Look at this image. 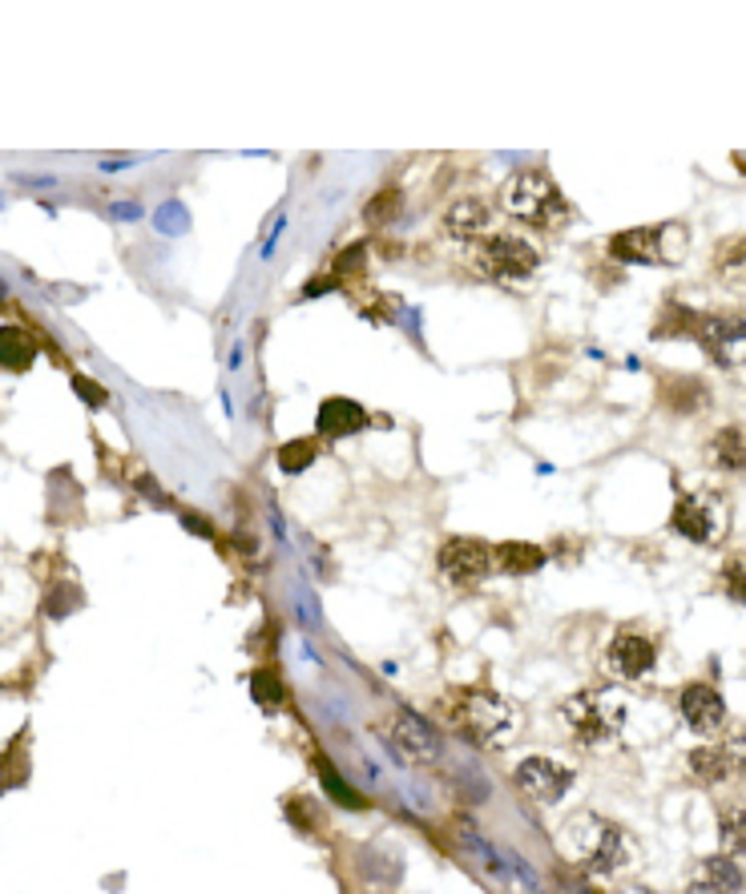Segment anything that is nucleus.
I'll list each match as a JSON object with an SVG mask.
<instances>
[{
  "instance_id": "obj_23",
  "label": "nucleus",
  "mask_w": 746,
  "mask_h": 894,
  "mask_svg": "<svg viewBox=\"0 0 746 894\" xmlns=\"http://www.w3.org/2000/svg\"><path fill=\"white\" fill-rule=\"evenodd\" d=\"M251 701L263 713H279L287 705V685H282V677L270 665H258L251 673Z\"/></svg>"
},
{
  "instance_id": "obj_6",
  "label": "nucleus",
  "mask_w": 746,
  "mask_h": 894,
  "mask_svg": "<svg viewBox=\"0 0 746 894\" xmlns=\"http://www.w3.org/2000/svg\"><path fill=\"white\" fill-rule=\"evenodd\" d=\"M472 266L489 282L501 287H520L541 270V251H537L529 238L508 234V230H493L489 238H480L472 246Z\"/></svg>"
},
{
  "instance_id": "obj_18",
  "label": "nucleus",
  "mask_w": 746,
  "mask_h": 894,
  "mask_svg": "<svg viewBox=\"0 0 746 894\" xmlns=\"http://www.w3.org/2000/svg\"><path fill=\"white\" fill-rule=\"evenodd\" d=\"M493 556L496 572H505V577H533V572H541L549 565V548L529 544V540H505V544L493 548Z\"/></svg>"
},
{
  "instance_id": "obj_16",
  "label": "nucleus",
  "mask_w": 746,
  "mask_h": 894,
  "mask_svg": "<svg viewBox=\"0 0 746 894\" xmlns=\"http://www.w3.org/2000/svg\"><path fill=\"white\" fill-rule=\"evenodd\" d=\"M360 427H368V411H363V403H356V399H347V395H332V399H323L320 403V415H315V435L320 439H347V435H356Z\"/></svg>"
},
{
  "instance_id": "obj_27",
  "label": "nucleus",
  "mask_w": 746,
  "mask_h": 894,
  "mask_svg": "<svg viewBox=\"0 0 746 894\" xmlns=\"http://www.w3.org/2000/svg\"><path fill=\"white\" fill-rule=\"evenodd\" d=\"M719 589L731 605H746V553H731L719 568Z\"/></svg>"
},
{
  "instance_id": "obj_21",
  "label": "nucleus",
  "mask_w": 746,
  "mask_h": 894,
  "mask_svg": "<svg viewBox=\"0 0 746 894\" xmlns=\"http://www.w3.org/2000/svg\"><path fill=\"white\" fill-rule=\"evenodd\" d=\"M707 399L710 391L702 387V379H694V375L662 383V403H666L674 415H698V411L707 408Z\"/></svg>"
},
{
  "instance_id": "obj_30",
  "label": "nucleus",
  "mask_w": 746,
  "mask_h": 894,
  "mask_svg": "<svg viewBox=\"0 0 746 894\" xmlns=\"http://www.w3.org/2000/svg\"><path fill=\"white\" fill-rule=\"evenodd\" d=\"M287 818H291V826L303 830V834H315V830L323 826L320 822V802H315V798H306V794L287 798Z\"/></svg>"
},
{
  "instance_id": "obj_7",
  "label": "nucleus",
  "mask_w": 746,
  "mask_h": 894,
  "mask_svg": "<svg viewBox=\"0 0 746 894\" xmlns=\"http://www.w3.org/2000/svg\"><path fill=\"white\" fill-rule=\"evenodd\" d=\"M731 528V508L722 500V492H710V487H690L674 500V512H670V532H678L682 540H690L698 548L707 544H719Z\"/></svg>"
},
{
  "instance_id": "obj_31",
  "label": "nucleus",
  "mask_w": 746,
  "mask_h": 894,
  "mask_svg": "<svg viewBox=\"0 0 746 894\" xmlns=\"http://www.w3.org/2000/svg\"><path fill=\"white\" fill-rule=\"evenodd\" d=\"M363 263H368V242H351V246H344V254L332 263V275L335 278L363 275Z\"/></svg>"
},
{
  "instance_id": "obj_13",
  "label": "nucleus",
  "mask_w": 746,
  "mask_h": 894,
  "mask_svg": "<svg viewBox=\"0 0 746 894\" xmlns=\"http://www.w3.org/2000/svg\"><path fill=\"white\" fill-rule=\"evenodd\" d=\"M674 710L678 717L686 722L690 734H702V737H714L726 725V698L710 681H690L678 689L674 698Z\"/></svg>"
},
{
  "instance_id": "obj_15",
  "label": "nucleus",
  "mask_w": 746,
  "mask_h": 894,
  "mask_svg": "<svg viewBox=\"0 0 746 894\" xmlns=\"http://www.w3.org/2000/svg\"><path fill=\"white\" fill-rule=\"evenodd\" d=\"M746 874L731 855H710L690 870L686 891L690 894H743Z\"/></svg>"
},
{
  "instance_id": "obj_8",
  "label": "nucleus",
  "mask_w": 746,
  "mask_h": 894,
  "mask_svg": "<svg viewBox=\"0 0 746 894\" xmlns=\"http://www.w3.org/2000/svg\"><path fill=\"white\" fill-rule=\"evenodd\" d=\"M690 339L719 367H743L746 363V315H738V311H698Z\"/></svg>"
},
{
  "instance_id": "obj_37",
  "label": "nucleus",
  "mask_w": 746,
  "mask_h": 894,
  "mask_svg": "<svg viewBox=\"0 0 746 894\" xmlns=\"http://www.w3.org/2000/svg\"><path fill=\"white\" fill-rule=\"evenodd\" d=\"M626 894H653V891H626Z\"/></svg>"
},
{
  "instance_id": "obj_5",
  "label": "nucleus",
  "mask_w": 746,
  "mask_h": 894,
  "mask_svg": "<svg viewBox=\"0 0 746 894\" xmlns=\"http://www.w3.org/2000/svg\"><path fill=\"white\" fill-rule=\"evenodd\" d=\"M690 246V230L682 222H658V226H634L622 234H610L605 251L613 263L626 266H678Z\"/></svg>"
},
{
  "instance_id": "obj_11",
  "label": "nucleus",
  "mask_w": 746,
  "mask_h": 894,
  "mask_svg": "<svg viewBox=\"0 0 746 894\" xmlns=\"http://www.w3.org/2000/svg\"><path fill=\"white\" fill-rule=\"evenodd\" d=\"M513 782H517L520 794L533 798L537 806H557L561 798L577 786V770L557 762V758H541V753H537V758H525V762L517 765Z\"/></svg>"
},
{
  "instance_id": "obj_14",
  "label": "nucleus",
  "mask_w": 746,
  "mask_h": 894,
  "mask_svg": "<svg viewBox=\"0 0 746 894\" xmlns=\"http://www.w3.org/2000/svg\"><path fill=\"white\" fill-rule=\"evenodd\" d=\"M493 222H496V206L480 194L456 197L453 206L444 210V234L453 238V242H465V246H477L480 238L493 234Z\"/></svg>"
},
{
  "instance_id": "obj_29",
  "label": "nucleus",
  "mask_w": 746,
  "mask_h": 894,
  "mask_svg": "<svg viewBox=\"0 0 746 894\" xmlns=\"http://www.w3.org/2000/svg\"><path fill=\"white\" fill-rule=\"evenodd\" d=\"M81 608V592L69 584V580H61V584H53V589L45 592V617H69V613H77Z\"/></svg>"
},
{
  "instance_id": "obj_20",
  "label": "nucleus",
  "mask_w": 746,
  "mask_h": 894,
  "mask_svg": "<svg viewBox=\"0 0 746 894\" xmlns=\"http://www.w3.org/2000/svg\"><path fill=\"white\" fill-rule=\"evenodd\" d=\"M686 765H690V774L698 777V782H707V786H719V782H726L731 774H738V765H734L731 750L726 746H694L690 753H686Z\"/></svg>"
},
{
  "instance_id": "obj_10",
  "label": "nucleus",
  "mask_w": 746,
  "mask_h": 894,
  "mask_svg": "<svg viewBox=\"0 0 746 894\" xmlns=\"http://www.w3.org/2000/svg\"><path fill=\"white\" fill-rule=\"evenodd\" d=\"M441 572L448 584L456 589H472L480 580H489L496 572V556L493 548L477 536H448L441 544Z\"/></svg>"
},
{
  "instance_id": "obj_32",
  "label": "nucleus",
  "mask_w": 746,
  "mask_h": 894,
  "mask_svg": "<svg viewBox=\"0 0 746 894\" xmlns=\"http://www.w3.org/2000/svg\"><path fill=\"white\" fill-rule=\"evenodd\" d=\"M4 762L13 770L4 782H9V786H21V782H25V734H16V741L9 746V753H4Z\"/></svg>"
},
{
  "instance_id": "obj_4",
  "label": "nucleus",
  "mask_w": 746,
  "mask_h": 894,
  "mask_svg": "<svg viewBox=\"0 0 746 894\" xmlns=\"http://www.w3.org/2000/svg\"><path fill=\"white\" fill-rule=\"evenodd\" d=\"M629 701L617 689H577L561 701V722L577 746H605L626 729Z\"/></svg>"
},
{
  "instance_id": "obj_28",
  "label": "nucleus",
  "mask_w": 746,
  "mask_h": 894,
  "mask_svg": "<svg viewBox=\"0 0 746 894\" xmlns=\"http://www.w3.org/2000/svg\"><path fill=\"white\" fill-rule=\"evenodd\" d=\"M315 765H320L323 789H327V794H332V798H335V802H339V806H344V810H368V798H363L360 789H351V786H347L344 777L335 774V765H332V762H323V758H320V762H315Z\"/></svg>"
},
{
  "instance_id": "obj_19",
  "label": "nucleus",
  "mask_w": 746,
  "mask_h": 894,
  "mask_svg": "<svg viewBox=\"0 0 746 894\" xmlns=\"http://www.w3.org/2000/svg\"><path fill=\"white\" fill-rule=\"evenodd\" d=\"M710 270L726 290H738L746 294V234H731L722 238L714 246V258H710Z\"/></svg>"
},
{
  "instance_id": "obj_12",
  "label": "nucleus",
  "mask_w": 746,
  "mask_h": 894,
  "mask_svg": "<svg viewBox=\"0 0 746 894\" xmlns=\"http://www.w3.org/2000/svg\"><path fill=\"white\" fill-rule=\"evenodd\" d=\"M658 665V641L638 629H617L605 644V669L617 681H641Z\"/></svg>"
},
{
  "instance_id": "obj_25",
  "label": "nucleus",
  "mask_w": 746,
  "mask_h": 894,
  "mask_svg": "<svg viewBox=\"0 0 746 894\" xmlns=\"http://www.w3.org/2000/svg\"><path fill=\"white\" fill-rule=\"evenodd\" d=\"M0 339H4V367L16 371V375L33 367V359H37V339H33L25 327H4Z\"/></svg>"
},
{
  "instance_id": "obj_24",
  "label": "nucleus",
  "mask_w": 746,
  "mask_h": 894,
  "mask_svg": "<svg viewBox=\"0 0 746 894\" xmlns=\"http://www.w3.org/2000/svg\"><path fill=\"white\" fill-rule=\"evenodd\" d=\"M719 842H722V855H746V802L738 806H726L719 814Z\"/></svg>"
},
{
  "instance_id": "obj_3",
  "label": "nucleus",
  "mask_w": 746,
  "mask_h": 894,
  "mask_svg": "<svg viewBox=\"0 0 746 894\" xmlns=\"http://www.w3.org/2000/svg\"><path fill=\"white\" fill-rule=\"evenodd\" d=\"M505 210L525 226L537 230H557L569 222V197L561 194L557 178L541 166H525L508 178L505 185Z\"/></svg>"
},
{
  "instance_id": "obj_2",
  "label": "nucleus",
  "mask_w": 746,
  "mask_h": 894,
  "mask_svg": "<svg viewBox=\"0 0 746 894\" xmlns=\"http://www.w3.org/2000/svg\"><path fill=\"white\" fill-rule=\"evenodd\" d=\"M561 846L574 862L593 879H610L629 862V838L622 826H613L598 814H574L561 826Z\"/></svg>"
},
{
  "instance_id": "obj_34",
  "label": "nucleus",
  "mask_w": 746,
  "mask_h": 894,
  "mask_svg": "<svg viewBox=\"0 0 746 894\" xmlns=\"http://www.w3.org/2000/svg\"><path fill=\"white\" fill-rule=\"evenodd\" d=\"M726 750H731L734 765H738V774H746V737H731V741H722Z\"/></svg>"
},
{
  "instance_id": "obj_36",
  "label": "nucleus",
  "mask_w": 746,
  "mask_h": 894,
  "mask_svg": "<svg viewBox=\"0 0 746 894\" xmlns=\"http://www.w3.org/2000/svg\"><path fill=\"white\" fill-rule=\"evenodd\" d=\"M182 524L190 528V532H202V536H214V528H210V520H202V516H182Z\"/></svg>"
},
{
  "instance_id": "obj_26",
  "label": "nucleus",
  "mask_w": 746,
  "mask_h": 894,
  "mask_svg": "<svg viewBox=\"0 0 746 894\" xmlns=\"http://www.w3.org/2000/svg\"><path fill=\"white\" fill-rule=\"evenodd\" d=\"M315 460H320V439H287L275 451V463H279L282 475H303Z\"/></svg>"
},
{
  "instance_id": "obj_35",
  "label": "nucleus",
  "mask_w": 746,
  "mask_h": 894,
  "mask_svg": "<svg viewBox=\"0 0 746 894\" xmlns=\"http://www.w3.org/2000/svg\"><path fill=\"white\" fill-rule=\"evenodd\" d=\"M335 287H339V278H335V275H320V278H311V287H306L303 294L311 299V294H323V290H335Z\"/></svg>"
},
{
  "instance_id": "obj_17",
  "label": "nucleus",
  "mask_w": 746,
  "mask_h": 894,
  "mask_svg": "<svg viewBox=\"0 0 746 894\" xmlns=\"http://www.w3.org/2000/svg\"><path fill=\"white\" fill-rule=\"evenodd\" d=\"M707 463L719 472H746V427L726 423L707 439Z\"/></svg>"
},
{
  "instance_id": "obj_33",
  "label": "nucleus",
  "mask_w": 746,
  "mask_h": 894,
  "mask_svg": "<svg viewBox=\"0 0 746 894\" xmlns=\"http://www.w3.org/2000/svg\"><path fill=\"white\" fill-rule=\"evenodd\" d=\"M73 391H77L81 399L89 403V408H106V403H109V391H106V387H97V383H94V379H85V375H73Z\"/></svg>"
},
{
  "instance_id": "obj_9",
  "label": "nucleus",
  "mask_w": 746,
  "mask_h": 894,
  "mask_svg": "<svg viewBox=\"0 0 746 894\" xmlns=\"http://www.w3.org/2000/svg\"><path fill=\"white\" fill-rule=\"evenodd\" d=\"M384 741L396 750V758H400L404 765H436L444 753L441 734H436L424 717H416V713H408V710H396L392 717H387Z\"/></svg>"
},
{
  "instance_id": "obj_1",
  "label": "nucleus",
  "mask_w": 746,
  "mask_h": 894,
  "mask_svg": "<svg viewBox=\"0 0 746 894\" xmlns=\"http://www.w3.org/2000/svg\"><path fill=\"white\" fill-rule=\"evenodd\" d=\"M441 710L448 725L472 737L477 746H501L513 734V722H517L513 705L489 685H456L441 698Z\"/></svg>"
},
{
  "instance_id": "obj_22",
  "label": "nucleus",
  "mask_w": 746,
  "mask_h": 894,
  "mask_svg": "<svg viewBox=\"0 0 746 894\" xmlns=\"http://www.w3.org/2000/svg\"><path fill=\"white\" fill-rule=\"evenodd\" d=\"M400 214H404L400 185H384V190H375V194L363 202V222H368V230H384V226L400 222Z\"/></svg>"
}]
</instances>
